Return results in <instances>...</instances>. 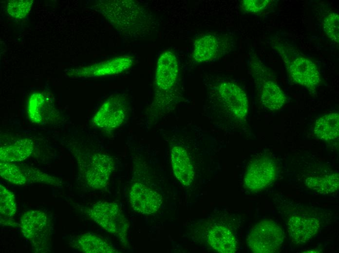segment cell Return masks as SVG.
Segmentation results:
<instances>
[{"label":"cell","instance_id":"1","mask_svg":"<svg viewBox=\"0 0 339 253\" xmlns=\"http://www.w3.org/2000/svg\"><path fill=\"white\" fill-rule=\"evenodd\" d=\"M204 116L217 129L225 131L245 130L249 111L245 91L234 81L221 78L206 81Z\"/></svg>","mask_w":339,"mask_h":253},{"label":"cell","instance_id":"2","mask_svg":"<svg viewBox=\"0 0 339 253\" xmlns=\"http://www.w3.org/2000/svg\"><path fill=\"white\" fill-rule=\"evenodd\" d=\"M152 100L146 113L148 127L155 125L184 100L180 66L173 51L167 50L159 55L155 70Z\"/></svg>","mask_w":339,"mask_h":253},{"label":"cell","instance_id":"3","mask_svg":"<svg viewBox=\"0 0 339 253\" xmlns=\"http://www.w3.org/2000/svg\"><path fill=\"white\" fill-rule=\"evenodd\" d=\"M101 8L119 33L128 38L143 37L153 28L154 20L150 12L135 1H108Z\"/></svg>","mask_w":339,"mask_h":253},{"label":"cell","instance_id":"4","mask_svg":"<svg viewBox=\"0 0 339 253\" xmlns=\"http://www.w3.org/2000/svg\"><path fill=\"white\" fill-rule=\"evenodd\" d=\"M270 44L282 59L291 80L314 94L321 80L316 63L280 38H272Z\"/></svg>","mask_w":339,"mask_h":253},{"label":"cell","instance_id":"5","mask_svg":"<svg viewBox=\"0 0 339 253\" xmlns=\"http://www.w3.org/2000/svg\"><path fill=\"white\" fill-rule=\"evenodd\" d=\"M248 66L262 105L271 111L280 110L286 104L287 97L281 87L271 78L267 67L253 54L249 57Z\"/></svg>","mask_w":339,"mask_h":253},{"label":"cell","instance_id":"6","mask_svg":"<svg viewBox=\"0 0 339 253\" xmlns=\"http://www.w3.org/2000/svg\"><path fill=\"white\" fill-rule=\"evenodd\" d=\"M235 45V38L229 33L202 34L194 40L190 59L197 64L215 61L233 51Z\"/></svg>","mask_w":339,"mask_h":253},{"label":"cell","instance_id":"7","mask_svg":"<svg viewBox=\"0 0 339 253\" xmlns=\"http://www.w3.org/2000/svg\"><path fill=\"white\" fill-rule=\"evenodd\" d=\"M86 213L91 219L108 233L118 237L121 242L127 243L129 224L116 203L97 201L87 209Z\"/></svg>","mask_w":339,"mask_h":253},{"label":"cell","instance_id":"8","mask_svg":"<svg viewBox=\"0 0 339 253\" xmlns=\"http://www.w3.org/2000/svg\"><path fill=\"white\" fill-rule=\"evenodd\" d=\"M129 112V103L126 96L123 94H115L101 105L93 116L91 124L97 128L110 133L124 125Z\"/></svg>","mask_w":339,"mask_h":253},{"label":"cell","instance_id":"9","mask_svg":"<svg viewBox=\"0 0 339 253\" xmlns=\"http://www.w3.org/2000/svg\"><path fill=\"white\" fill-rule=\"evenodd\" d=\"M283 240L282 228L272 220L264 219L252 228L247 241L253 253H272L280 249Z\"/></svg>","mask_w":339,"mask_h":253},{"label":"cell","instance_id":"10","mask_svg":"<svg viewBox=\"0 0 339 253\" xmlns=\"http://www.w3.org/2000/svg\"><path fill=\"white\" fill-rule=\"evenodd\" d=\"M23 236L37 250L44 248L50 237L51 226L47 216L40 210L25 212L19 219Z\"/></svg>","mask_w":339,"mask_h":253},{"label":"cell","instance_id":"11","mask_svg":"<svg viewBox=\"0 0 339 253\" xmlns=\"http://www.w3.org/2000/svg\"><path fill=\"white\" fill-rule=\"evenodd\" d=\"M84 176L87 184L94 189H101L109 184L115 168L110 155L101 152L91 154L83 165Z\"/></svg>","mask_w":339,"mask_h":253},{"label":"cell","instance_id":"12","mask_svg":"<svg viewBox=\"0 0 339 253\" xmlns=\"http://www.w3.org/2000/svg\"><path fill=\"white\" fill-rule=\"evenodd\" d=\"M276 165L268 156H261L253 160L245 174V186L252 191L264 189L274 181L277 177Z\"/></svg>","mask_w":339,"mask_h":253},{"label":"cell","instance_id":"13","mask_svg":"<svg viewBox=\"0 0 339 253\" xmlns=\"http://www.w3.org/2000/svg\"><path fill=\"white\" fill-rule=\"evenodd\" d=\"M27 115L31 123L38 126L56 125L62 120L52 99L41 92H35L30 97Z\"/></svg>","mask_w":339,"mask_h":253},{"label":"cell","instance_id":"14","mask_svg":"<svg viewBox=\"0 0 339 253\" xmlns=\"http://www.w3.org/2000/svg\"><path fill=\"white\" fill-rule=\"evenodd\" d=\"M133 58L128 55L119 56L111 60L76 69L69 73L75 77H97L121 73L132 65Z\"/></svg>","mask_w":339,"mask_h":253},{"label":"cell","instance_id":"15","mask_svg":"<svg viewBox=\"0 0 339 253\" xmlns=\"http://www.w3.org/2000/svg\"><path fill=\"white\" fill-rule=\"evenodd\" d=\"M129 197L132 209L142 214H151L157 212L163 202L160 194L139 182L132 186Z\"/></svg>","mask_w":339,"mask_h":253},{"label":"cell","instance_id":"16","mask_svg":"<svg viewBox=\"0 0 339 253\" xmlns=\"http://www.w3.org/2000/svg\"><path fill=\"white\" fill-rule=\"evenodd\" d=\"M170 163L176 179L185 186H189L195 177V169L187 148L179 143L171 144Z\"/></svg>","mask_w":339,"mask_h":253},{"label":"cell","instance_id":"17","mask_svg":"<svg viewBox=\"0 0 339 253\" xmlns=\"http://www.w3.org/2000/svg\"><path fill=\"white\" fill-rule=\"evenodd\" d=\"M320 223L312 217L292 216L287 222V229L291 240L301 244L309 241L318 232Z\"/></svg>","mask_w":339,"mask_h":253},{"label":"cell","instance_id":"18","mask_svg":"<svg viewBox=\"0 0 339 253\" xmlns=\"http://www.w3.org/2000/svg\"><path fill=\"white\" fill-rule=\"evenodd\" d=\"M35 146L30 138L18 139L10 144L1 146L0 162L17 163L23 161L32 154Z\"/></svg>","mask_w":339,"mask_h":253},{"label":"cell","instance_id":"19","mask_svg":"<svg viewBox=\"0 0 339 253\" xmlns=\"http://www.w3.org/2000/svg\"><path fill=\"white\" fill-rule=\"evenodd\" d=\"M70 244L73 248L86 253H119L105 240L90 232L77 236Z\"/></svg>","mask_w":339,"mask_h":253},{"label":"cell","instance_id":"20","mask_svg":"<svg viewBox=\"0 0 339 253\" xmlns=\"http://www.w3.org/2000/svg\"><path fill=\"white\" fill-rule=\"evenodd\" d=\"M313 131L316 137L323 142L329 143L338 141L339 113L332 112L319 117L315 123Z\"/></svg>","mask_w":339,"mask_h":253},{"label":"cell","instance_id":"21","mask_svg":"<svg viewBox=\"0 0 339 253\" xmlns=\"http://www.w3.org/2000/svg\"><path fill=\"white\" fill-rule=\"evenodd\" d=\"M208 241L211 247L221 253H234L237 249V241L232 232L223 225L212 227L208 234Z\"/></svg>","mask_w":339,"mask_h":253},{"label":"cell","instance_id":"22","mask_svg":"<svg viewBox=\"0 0 339 253\" xmlns=\"http://www.w3.org/2000/svg\"><path fill=\"white\" fill-rule=\"evenodd\" d=\"M339 174L337 172L328 173L308 177L306 185L314 191L320 194H330L339 189Z\"/></svg>","mask_w":339,"mask_h":253},{"label":"cell","instance_id":"23","mask_svg":"<svg viewBox=\"0 0 339 253\" xmlns=\"http://www.w3.org/2000/svg\"><path fill=\"white\" fill-rule=\"evenodd\" d=\"M27 182H40L54 186H60L62 181L37 168L19 164Z\"/></svg>","mask_w":339,"mask_h":253},{"label":"cell","instance_id":"24","mask_svg":"<svg viewBox=\"0 0 339 253\" xmlns=\"http://www.w3.org/2000/svg\"><path fill=\"white\" fill-rule=\"evenodd\" d=\"M0 175L8 182L15 185H23L27 182L19 164L0 162Z\"/></svg>","mask_w":339,"mask_h":253},{"label":"cell","instance_id":"25","mask_svg":"<svg viewBox=\"0 0 339 253\" xmlns=\"http://www.w3.org/2000/svg\"><path fill=\"white\" fill-rule=\"evenodd\" d=\"M277 1L272 0H243L240 9L244 13L260 15L272 10L276 6Z\"/></svg>","mask_w":339,"mask_h":253},{"label":"cell","instance_id":"26","mask_svg":"<svg viewBox=\"0 0 339 253\" xmlns=\"http://www.w3.org/2000/svg\"><path fill=\"white\" fill-rule=\"evenodd\" d=\"M17 212V204L14 194L6 187L0 185V213L5 218H10Z\"/></svg>","mask_w":339,"mask_h":253},{"label":"cell","instance_id":"27","mask_svg":"<svg viewBox=\"0 0 339 253\" xmlns=\"http://www.w3.org/2000/svg\"><path fill=\"white\" fill-rule=\"evenodd\" d=\"M323 29L326 36L334 42H339V15L332 12L328 14L323 20Z\"/></svg>","mask_w":339,"mask_h":253}]
</instances>
